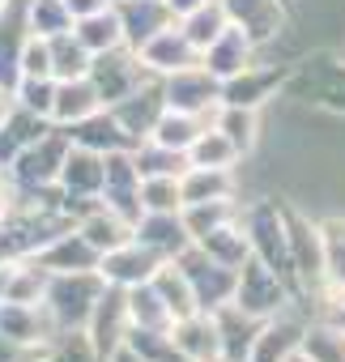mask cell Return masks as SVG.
I'll return each mask as SVG.
<instances>
[{
  "label": "cell",
  "mask_w": 345,
  "mask_h": 362,
  "mask_svg": "<svg viewBox=\"0 0 345 362\" xmlns=\"http://www.w3.org/2000/svg\"><path fill=\"white\" fill-rule=\"evenodd\" d=\"M18 209V184H13V175L0 166V226H5Z\"/></svg>",
  "instance_id": "cell-50"
},
{
  "label": "cell",
  "mask_w": 345,
  "mask_h": 362,
  "mask_svg": "<svg viewBox=\"0 0 345 362\" xmlns=\"http://www.w3.org/2000/svg\"><path fill=\"white\" fill-rule=\"evenodd\" d=\"M128 328H132V320H128V298H124V290L107 286V294H103V303L94 307V320H90V328H86V337L94 341V349L103 354V362H111V358L124 349Z\"/></svg>",
  "instance_id": "cell-17"
},
{
  "label": "cell",
  "mask_w": 345,
  "mask_h": 362,
  "mask_svg": "<svg viewBox=\"0 0 345 362\" xmlns=\"http://www.w3.org/2000/svg\"><path fill=\"white\" fill-rule=\"evenodd\" d=\"M162 264H166V260H162L153 247H145L141 239H128L124 247H115V252L103 256L98 273H103L107 286H115V290H132V286L153 281V273H158Z\"/></svg>",
  "instance_id": "cell-14"
},
{
  "label": "cell",
  "mask_w": 345,
  "mask_h": 362,
  "mask_svg": "<svg viewBox=\"0 0 345 362\" xmlns=\"http://www.w3.org/2000/svg\"><path fill=\"white\" fill-rule=\"evenodd\" d=\"M43 354H47V345H30V341L0 332V362H43Z\"/></svg>",
  "instance_id": "cell-49"
},
{
  "label": "cell",
  "mask_w": 345,
  "mask_h": 362,
  "mask_svg": "<svg viewBox=\"0 0 345 362\" xmlns=\"http://www.w3.org/2000/svg\"><path fill=\"white\" fill-rule=\"evenodd\" d=\"M111 111H115V119H119L136 141H145V136L153 132L158 115L166 111V90H162V81H158V77H149V81H145V86H136L128 98H119Z\"/></svg>",
  "instance_id": "cell-24"
},
{
  "label": "cell",
  "mask_w": 345,
  "mask_h": 362,
  "mask_svg": "<svg viewBox=\"0 0 345 362\" xmlns=\"http://www.w3.org/2000/svg\"><path fill=\"white\" fill-rule=\"evenodd\" d=\"M286 81H290V64H252L243 69L239 77L222 81V103L226 107H252V111H264L273 107L281 94H286Z\"/></svg>",
  "instance_id": "cell-12"
},
{
  "label": "cell",
  "mask_w": 345,
  "mask_h": 362,
  "mask_svg": "<svg viewBox=\"0 0 345 362\" xmlns=\"http://www.w3.org/2000/svg\"><path fill=\"white\" fill-rule=\"evenodd\" d=\"M132 162H136V170H141V179H149V175H184L192 162H188V153H180V149H166V145H158V141H136L132 145Z\"/></svg>",
  "instance_id": "cell-42"
},
{
  "label": "cell",
  "mask_w": 345,
  "mask_h": 362,
  "mask_svg": "<svg viewBox=\"0 0 345 362\" xmlns=\"http://www.w3.org/2000/svg\"><path fill=\"white\" fill-rule=\"evenodd\" d=\"M132 239H141L145 247H153L162 260H180L192 247V235L184 226V214H141Z\"/></svg>",
  "instance_id": "cell-25"
},
{
  "label": "cell",
  "mask_w": 345,
  "mask_h": 362,
  "mask_svg": "<svg viewBox=\"0 0 345 362\" xmlns=\"http://www.w3.org/2000/svg\"><path fill=\"white\" fill-rule=\"evenodd\" d=\"M290 362H303V358H290Z\"/></svg>",
  "instance_id": "cell-58"
},
{
  "label": "cell",
  "mask_w": 345,
  "mask_h": 362,
  "mask_svg": "<svg viewBox=\"0 0 345 362\" xmlns=\"http://www.w3.org/2000/svg\"><path fill=\"white\" fill-rule=\"evenodd\" d=\"M170 337L188 354V362H222V337H218L214 311H192V315L175 320L170 324Z\"/></svg>",
  "instance_id": "cell-26"
},
{
  "label": "cell",
  "mask_w": 345,
  "mask_h": 362,
  "mask_svg": "<svg viewBox=\"0 0 345 362\" xmlns=\"http://www.w3.org/2000/svg\"><path fill=\"white\" fill-rule=\"evenodd\" d=\"M30 260H35L39 269H47V273H90V269L103 264V256L86 243V235H81L77 226L60 230V235H56L52 243H43Z\"/></svg>",
  "instance_id": "cell-20"
},
{
  "label": "cell",
  "mask_w": 345,
  "mask_h": 362,
  "mask_svg": "<svg viewBox=\"0 0 345 362\" xmlns=\"http://www.w3.org/2000/svg\"><path fill=\"white\" fill-rule=\"evenodd\" d=\"M307 324H311V307L307 303H294L281 315L264 320L260 332H256V345H252L247 362H290V358H298Z\"/></svg>",
  "instance_id": "cell-9"
},
{
  "label": "cell",
  "mask_w": 345,
  "mask_h": 362,
  "mask_svg": "<svg viewBox=\"0 0 345 362\" xmlns=\"http://www.w3.org/2000/svg\"><path fill=\"white\" fill-rule=\"evenodd\" d=\"M77 230L86 235V243L98 252V256H107V252H115V247H124L128 239H132V222L124 218V214H115V209H107V205H98V209H90L81 222H77Z\"/></svg>",
  "instance_id": "cell-29"
},
{
  "label": "cell",
  "mask_w": 345,
  "mask_h": 362,
  "mask_svg": "<svg viewBox=\"0 0 345 362\" xmlns=\"http://www.w3.org/2000/svg\"><path fill=\"white\" fill-rule=\"evenodd\" d=\"M141 214H184L180 175H149V179H141Z\"/></svg>",
  "instance_id": "cell-45"
},
{
  "label": "cell",
  "mask_w": 345,
  "mask_h": 362,
  "mask_svg": "<svg viewBox=\"0 0 345 362\" xmlns=\"http://www.w3.org/2000/svg\"><path fill=\"white\" fill-rule=\"evenodd\" d=\"M30 13L26 0H0V86L13 90L22 81V52L30 43Z\"/></svg>",
  "instance_id": "cell-13"
},
{
  "label": "cell",
  "mask_w": 345,
  "mask_h": 362,
  "mask_svg": "<svg viewBox=\"0 0 345 362\" xmlns=\"http://www.w3.org/2000/svg\"><path fill=\"white\" fill-rule=\"evenodd\" d=\"M115 13H119V26H124V43L132 52H141L153 35H162L166 26L180 22L166 0H115Z\"/></svg>",
  "instance_id": "cell-19"
},
{
  "label": "cell",
  "mask_w": 345,
  "mask_h": 362,
  "mask_svg": "<svg viewBox=\"0 0 345 362\" xmlns=\"http://www.w3.org/2000/svg\"><path fill=\"white\" fill-rule=\"evenodd\" d=\"M90 81H94L98 98H103L107 107H115V103H119V98H128L136 86H145V81H149V73H145L141 56L124 43V47H111V52L94 56V64H90Z\"/></svg>",
  "instance_id": "cell-11"
},
{
  "label": "cell",
  "mask_w": 345,
  "mask_h": 362,
  "mask_svg": "<svg viewBox=\"0 0 345 362\" xmlns=\"http://www.w3.org/2000/svg\"><path fill=\"white\" fill-rule=\"evenodd\" d=\"M56 86H60L56 77H22L13 86V98H18L22 111H35V115L52 119V111H56Z\"/></svg>",
  "instance_id": "cell-47"
},
{
  "label": "cell",
  "mask_w": 345,
  "mask_h": 362,
  "mask_svg": "<svg viewBox=\"0 0 345 362\" xmlns=\"http://www.w3.org/2000/svg\"><path fill=\"white\" fill-rule=\"evenodd\" d=\"M13 107H18V98H13V90H5V86H0V124H5V119L13 115Z\"/></svg>",
  "instance_id": "cell-54"
},
{
  "label": "cell",
  "mask_w": 345,
  "mask_h": 362,
  "mask_svg": "<svg viewBox=\"0 0 345 362\" xmlns=\"http://www.w3.org/2000/svg\"><path fill=\"white\" fill-rule=\"evenodd\" d=\"M205 124H209V119H201V115H188V111L166 107V111L158 115V124H153L149 141H158V145H166V149H180V153H188V149H192V141L205 132Z\"/></svg>",
  "instance_id": "cell-37"
},
{
  "label": "cell",
  "mask_w": 345,
  "mask_h": 362,
  "mask_svg": "<svg viewBox=\"0 0 345 362\" xmlns=\"http://www.w3.org/2000/svg\"><path fill=\"white\" fill-rule=\"evenodd\" d=\"M188 162L192 166H239L243 162V153L235 149V141L218 128V124H205V132L192 141V149H188Z\"/></svg>",
  "instance_id": "cell-40"
},
{
  "label": "cell",
  "mask_w": 345,
  "mask_h": 362,
  "mask_svg": "<svg viewBox=\"0 0 345 362\" xmlns=\"http://www.w3.org/2000/svg\"><path fill=\"white\" fill-rule=\"evenodd\" d=\"M103 205L124 214L132 226L141 218V170L132 162V149L107 153V175H103Z\"/></svg>",
  "instance_id": "cell-15"
},
{
  "label": "cell",
  "mask_w": 345,
  "mask_h": 362,
  "mask_svg": "<svg viewBox=\"0 0 345 362\" xmlns=\"http://www.w3.org/2000/svg\"><path fill=\"white\" fill-rule=\"evenodd\" d=\"M69 149H73V141H69V132L56 124L52 132H43L35 145H26V149L13 158V166H9L13 184H18L22 192H43V188H56V184H60V166H64Z\"/></svg>",
  "instance_id": "cell-6"
},
{
  "label": "cell",
  "mask_w": 345,
  "mask_h": 362,
  "mask_svg": "<svg viewBox=\"0 0 345 362\" xmlns=\"http://www.w3.org/2000/svg\"><path fill=\"white\" fill-rule=\"evenodd\" d=\"M64 132H69L73 145L94 149V153H119V149H132V145H136V136L115 119L111 107H98L94 115H86L81 124H73V128H64Z\"/></svg>",
  "instance_id": "cell-23"
},
{
  "label": "cell",
  "mask_w": 345,
  "mask_h": 362,
  "mask_svg": "<svg viewBox=\"0 0 345 362\" xmlns=\"http://www.w3.org/2000/svg\"><path fill=\"white\" fill-rule=\"evenodd\" d=\"M286 226H290V260H294V294L307 307L324 303V239L320 218H311L298 201H286Z\"/></svg>",
  "instance_id": "cell-4"
},
{
  "label": "cell",
  "mask_w": 345,
  "mask_h": 362,
  "mask_svg": "<svg viewBox=\"0 0 345 362\" xmlns=\"http://www.w3.org/2000/svg\"><path fill=\"white\" fill-rule=\"evenodd\" d=\"M197 247H201V252H209L214 260H222L226 269H243V264L252 260V239H247V230H243V222H239V218H235V222H226V226H218L214 235H205Z\"/></svg>",
  "instance_id": "cell-36"
},
{
  "label": "cell",
  "mask_w": 345,
  "mask_h": 362,
  "mask_svg": "<svg viewBox=\"0 0 345 362\" xmlns=\"http://www.w3.org/2000/svg\"><path fill=\"white\" fill-rule=\"evenodd\" d=\"M281 98H294L303 107L345 119V56L337 47H324V52H307L290 60V81Z\"/></svg>",
  "instance_id": "cell-1"
},
{
  "label": "cell",
  "mask_w": 345,
  "mask_h": 362,
  "mask_svg": "<svg viewBox=\"0 0 345 362\" xmlns=\"http://www.w3.org/2000/svg\"><path fill=\"white\" fill-rule=\"evenodd\" d=\"M158 294H162V303H166V311L175 315V320H184V315H192V311H201L197 307V294H192V281H188V273L175 264V260H166L158 273H153V281H149Z\"/></svg>",
  "instance_id": "cell-34"
},
{
  "label": "cell",
  "mask_w": 345,
  "mask_h": 362,
  "mask_svg": "<svg viewBox=\"0 0 345 362\" xmlns=\"http://www.w3.org/2000/svg\"><path fill=\"white\" fill-rule=\"evenodd\" d=\"M22 77H52V39L30 35L26 52H22Z\"/></svg>",
  "instance_id": "cell-48"
},
{
  "label": "cell",
  "mask_w": 345,
  "mask_h": 362,
  "mask_svg": "<svg viewBox=\"0 0 345 362\" xmlns=\"http://www.w3.org/2000/svg\"><path fill=\"white\" fill-rule=\"evenodd\" d=\"M90 64H94V52H90V47H86L73 30L52 39V77H56V81L90 77Z\"/></svg>",
  "instance_id": "cell-39"
},
{
  "label": "cell",
  "mask_w": 345,
  "mask_h": 362,
  "mask_svg": "<svg viewBox=\"0 0 345 362\" xmlns=\"http://www.w3.org/2000/svg\"><path fill=\"white\" fill-rule=\"evenodd\" d=\"M98 107H107V103L98 98V90H94V81H90V77L60 81V86H56V111H52V124L73 128V124H81L86 115H94Z\"/></svg>",
  "instance_id": "cell-30"
},
{
  "label": "cell",
  "mask_w": 345,
  "mask_h": 362,
  "mask_svg": "<svg viewBox=\"0 0 345 362\" xmlns=\"http://www.w3.org/2000/svg\"><path fill=\"white\" fill-rule=\"evenodd\" d=\"M166 5H170V13H175V18H188L192 9H201V5H209V0H166Z\"/></svg>",
  "instance_id": "cell-53"
},
{
  "label": "cell",
  "mask_w": 345,
  "mask_h": 362,
  "mask_svg": "<svg viewBox=\"0 0 345 362\" xmlns=\"http://www.w3.org/2000/svg\"><path fill=\"white\" fill-rule=\"evenodd\" d=\"M124 349L136 362H188V354L175 345L170 328H128Z\"/></svg>",
  "instance_id": "cell-33"
},
{
  "label": "cell",
  "mask_w": 345,
  "mask_h": 362,
  "mask_svg": "<svg viewBox=\"0 0 345 362\" xmlns=\"http://www.w3.org/2000/svg\"><path fill=\"white\" fill-rule=\"evenodd\" d=\"M226 26H230V18H226V5H222V0H209V5L192 9L188 18H180V30L192 39V47H197V52H205V47H209Z\"/></svg>",
  "instance_id": "cell-44"
},
{
  "label": "cell",
  "mask_w": 345,
  "mask_h": 362,
  "mask_svg": "<svg viewBox=\"0 0 345 362\" xmlns=\"http://www.w3.org/2000/svg\"><path fill=\"white\" fill-rule=\"evenodd\" d=\"M239 222L252 239V256L264 260L273 273H281L294 286V260H290V226H286V201L277 197H256L243 201Z\"/></svg>",
  "instance_id": "cell-2"
},
{
  "label": "cell",
  "mask_w": 345,
  "mask_h": 362,
  "mask_svg": "<svg viewBox=\"0 0 345 362\" xmlns=\"http://www.w3.org/2000/svg\"><path fill=\"white\" fill-rule=\"evenodd\" d=\"M107 281L98 269L90 273H47V290H43V307L56 320L60 337L64 332H86L94 320V307L103 303Z\"/></svg>",
  "instance_id": "cell-3"
},
{
  "label": "cell",
  "mask_w": 345,
  "mask_h": 362,
  "mask_svg": "<svg viewBox=\"0 0 345 362\" xmlns=\"http://www.w3.org/2000/svg\"><path fill=\"white\" fill-rule=\"evenodd\" d=\"M320 239H324V303L345 298V214H328L320 218Z\"/></svg>",
  "instance_id": "cell-27"
},
{
  "label": "cell",
  "mask_w": 345,
  "mask_h": 362,
  "mask_svg": "<svg viewBox=\"0 0 345 362\" xmlns=\"http://www.w3.org/2000/svg\"><path fill=\"white\" fill-rule=\"evenodd\" d=\"M73 35H77L94 56H103V52H111V47H124V26H119L115 5L103 9V13H90V18L73 22Z\"/></svg>",
  "instance_id": "cell-38"
},
{
  "label": "cell",
  "mask_w": 345,
  "mask_h": 362,
  "mask_svg": "<svg viewBox=\"0 0 345 362\" xmlns=\"http://www.w3.org/2000/svg\"><path fill=\"white\" fill-rule=\"evenodd\" d=\"M175 264L188 273V281H192V294H197V307H201V311H218V307H226V303L235 298L239 269H226L222 260H214V256H209V252H201L197 243H192Z\"/></svg>",
  "instance_id": "cell-8"
},
{
  "label": "cell",
  "mask_w": 345,
  "mask_h": 362,
  "mask_svg": "<svg viewBox=\"0 0 345 362\" xmlns=\"http://www.w3.org/2000/svg\"><path fill=\"white\" fill-rule=\"evenodd\" d=\"M235 307H243L247 315H256V320H273V315H281L286 307H294L298 303V294H294V286L281 277V273H273L264 260H247L243 269H239V281H235V298H230Z\"/></svg>",
  "instance_id": "cell-5"
},
{
  "label": "cell",
  "mask_w": 345,
  "mask_h": 362,
  "mask_svg": "<svg viewBox=\"0 0 345 362\" xmlns=\"http://www.w3.org/2000/svg\"><path fill=\"white\" fill-rule=\"evenodd\" d=\"M64 5H69L73 22H81V18H90V13H103V9H111L115 0H64Z\"/></svg>",
  "instance_id": "cell-51"
},
{
  "label": "cell",
  "mask_w": 345,
  "mask_h": 362,
  "mask_svg": "<svg viewBox=\"0 0 345 362\" xmlns=\"http://www.w3.org/2000/svg\"><path fill=\"white\" fill-rule=\"evenodd\" d=\"M111 362H136V358H132V354H128V349H119V354H115V358H111Z\"/></svg>",
  "instance_id": "cell-56"
},
{
  "label": "cell",
  "mask_w": 345,
  "mask_h": 362,
  "mask_svg": "<svg viewBox=\"0 0 345 362\" xmlns=\"http://www.w3.org/2000/svg\"><path fill=\"white\" fill-rule=\"evenodd\" d=\"M214 320H218V337H222V362H247V358H252V345H256V332H260L264 320L247 315V311L235 307V303L218 307Z\"/></svg>",
  "instance_id": "cell-28"
},
{
  "label": "cell",
  "mask_w": 345,
  "mask_h": 362,
  "mask_svg": "<svg viewBox=\"0 0 345 362\" xmlns=\"http://www.w3.org/2000/svg\"><path fill=\"white\" fill-rule=\"evenodd\" d=\"M56 124L52 119H43V115H35V111H22V107H13V115L0 124V166H13V158L26 149V145H35L43 132H52Z\"/></svg>",
  "instance_id": "cell-31"
},
{
  "label": "cell",
  "mask_w": 345,
  "mask_h": 362,
  "mask_svg": "<svg viewBox=\"0 0 345 362\" xmlns=\"http://www.w3.org/2000/svg\"><path fill=\"white\" fill-rule=\"evenodd\" d=\"M124 298H128V320H132V328H170V324H175V315L166 311L162 294H158L149 281L124 290Z\"/></svg>",
  "instance_id": "cell-41"
},
{
  "label": "cell",
  "mask_w": 345,
  "mask_h": 362,
  "mask_svg": "<svg viewBox=\"0 0 345 362\" xmlns=\"http://www.w3.org/2000/svg\"><path fill=\"white\" fill-rule=\"evenodd\" d=\"M209 124H218L230 141H235V149L243 153V158H252L256 149H260V111H252V107H218V115L209 119Z\"/></svg>",
  "instance_id": "cell-35"
},
{
  "label": "cell",
  "mask_w": 345,
  "mask_h": 362,
  "mask_svg": "<svg viewBox=\"0 0 345 362\" xmlns=\"http://www.w3.org/2000/svg\"><path fill=\"white\" fill-rule=\"evenodd\" d=\"M26 13H30V30L43 35V39H56V35L73 30V13H69L64 0H26Z\"/></svg>",
  "instance_id": "cell-46"
},
{
  "label": "cell",
  "mask_w": 345,
  "mask_h": 362,
  "mask_svg": "<svg viewBox=\"0 0 345 362\" xmlns=\"http://www.w3.org/2000/svg\"><path fill=\"white\" fill-rule=\"evenodd\" d=\"M256 56H260V47H256L239 26H226V30L201 52V64H205L218 81H230V77H239L243 69H252Z\"/></svg>",
  "instance_id": "cell-21"
},
{
  "label": "cell",
  "mask_w": 345,
  "mask_h": 362,
  "mask_svg": "<svg viewBox=\"0 0 345 362\" xmlns=\"http://www.w3.org/2000/svg\"><path fill=\"white\" fill-rule=\"evenodd\" d=\"M162 90H166V107L188 111V115H201V119H214L218 107H222V81L205 64H192L184 73L162 77Z\"/></svg>",
  "instance_id": "cell-10"
},
{
  "label": "cell",
  "mask_w": 345,
  "mask_h": 362,
  "mask_svg": "<svg viewBox=\"0 0 345 362\" xmlns=\"http://www.w3.org/2000/svg\"><path fill=\"white\" fill-rule=\"evenodd\" d=\"M243 209V201H205V205H184V226L192 235V243H201L205 235H214L218 226L235 222Z\"/></svg>",
  "instance_id": "cell-43"
},
{
  "label": "cell",
  "mask_w": 345,
  "mask_h": 362,
  "mask_svg": "<svg viewBox=\"0 0 345 362\" xmlns=\"http://www.w3.org/2000/svg\"><path fill=\"white\" fill-rule=\"evenodd\" d=\"M141 64H145V73L149 77H170V73H184V69H192V64H201V52L192 47V39L180 30V22L175 26H166L162 35H153L141 52Z\"/></svg>",
  "instance_id": "cell-16"
},
{
  "label": "cell",
  "mask_w": 345,
  "mask_h": 362,
  "mask_svg": "<svg viewBox=\"0 0 345 362\" xmlns=\"http://www.w3.org/2000/svg\"><path fill=\"white\" fill-rule=\"evenodd\" d=\"M298 358L303 362H345V328L328 315H311Z\"/></svg>",
  "instance_id": "cell-32"
},
{
  "label": "cell",
  "mask_w": 345,
  "mask_h": 362,
  "mask_svg": "<svg viewBox=\"0 0 345 362\" xmlns=\"http://www.w3.org/2000/svg\"><path fill=\"white\" fill-rule=\"evenodd\" d=\"M337 52H341V56H345V35H341V39H337Z\"/></svg>",
  "instance_id": "cell-57"
},
{
  "label": "cell",
  "mask_w": 345,
  "mask_h": 362,
  "mask_svg": "<svg viewBox=\"0 0 345 362\" xmlns=\"http://www.w3.org/2000/svg\"><path fill=\"white\" fill-rule=\"evenodd\" d=\"M222 5H226L230 26H239L260 52L290 35V22H294L290 0H222Z\"/></svg>",
  "instance_id": "cell-7"
},
{
  "label": "cell",
  "mask_w": 345,
  "mask_h": 362,
  "mask_svg": "<svg viewBox=\"0 0 345 362\" xmlns=\"http://www.w3.org/2000/svg\"><path fill=\"white\" fill-rule=\"evenodd\" d=\"M18 260H22V256H13V260H0V303H5V294H9V281H13V269H18Z\"/></svg>",
  "instance_id": "cell-52"
},
{
  "label": "cell",
  "mask_w": 345,
  "mask_h": 362,
  "mask_svg": "<svg viewBox=\"0 0 345 362\" xmlns=\"http://www.w3.org/2000/svg\"><path fill=\"white\" fill-rule=\"evenodd\" d=\"M184 205H205V201H239L243 197V170L239 166H188L180 175Z\"/></svg>",
  "instance_id": "cell-18"
},
{
  "label": "cell",
  "mask_w": 345,
  "mask_h": 362,
  "mask_svg": "<svg viewBox=\"0 0 345 362\" xmlns=\"http://www.w3.org/2000/svg\"><path fill=\"white\" fill-rule=\"evenodd\" d=\"M0 332L18 337V341H30V345L60 341V328H56V320L47 315L43 303H13V298L0 303Z\"/></svg>",
  "instance_id": "cell-22"
},
{
  "label": "cell",
  "mask_w": 345,
  "mask_h": 362,
  "mask_svg": "<svg viewBox=\"0 0 345 362\" xmlns=\"http://www.w3.org/2000/svg\"><path fill=\"white\" fill-rule=\"evenodd\" d=\"M320 315H328V320H337V324L345 328V298H337V303H328V307H324Z\"/></svg>",
  "instance_id": "cell-55"
}]
</instances>
